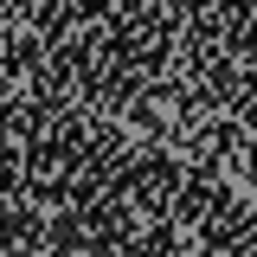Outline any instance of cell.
Returning a JSON list of instances; mask_svg holds the SVG:
<instances>
[{
	"instance_id": "cell-1",
	"label": "cell",
	"mask_w": 257,
	"mask_h": 257,
	"mask_svg": "<svg viewBox=\"0 0 257 257\" xmlns=\"http://www.w3.org/2000/svg\"><path fill=\"white\" fill-rule=\"evenodd\" d=\"M180 174H187V161H180V155H148L142 167H135V180H128L122 199L142 212V219H161L167 199H174V187H180Z\"/></svg>"
}]
</instances>
